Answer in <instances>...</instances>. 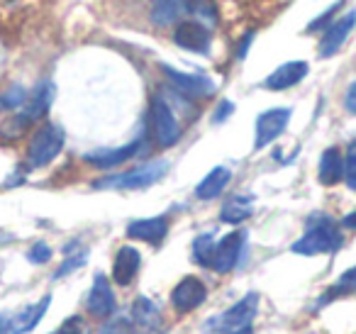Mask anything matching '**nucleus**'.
Returning <instances> with one entry per match:
<instances>
[{
    "mask_svg": "<svg viewBox=\"0 0 356 334\" xmlns=\"http://www.w3.org/2000/svg\"><path fill=\"white\" fill-rule=\"evenodd\" d=\"M86 308L98 319H108L110 315L115 312L118 300H115V290L105 273H95L93 285H90V290H88V298H86Z\"/></svg>",
    "mask_w": 356,
    "mask_h": 334,
    "instance_id": "12",
    "label": "nucleus"
},
{
    "mask_svg": "<svg viewBox=\"0 0 356 334\" xmlns=\"http://www.w3.org/2000/svg\"><path fill=\"white\" fill-rule=\"evenodd\" d=\"M54 95H56L54 84H51V81H40V84L35 86V90L27 95V103L22 105L17 115H20L27 125L40 122V120L49 113L51 103H54Z\"/></svg>",
    "mask_w": 356,
    "mask_h": 334,
    "instance_id": "14",
    "label": "nucleus"
},
{
    "mask_svg": "<svg viewBox=\"0 0 356 334\" xmlns=\"http://www.w3.org/2000/svg\"><path fill=\"white\" fill-rule=\"evenodd\" d=\"M254 215V196H234L220 210V220L227 225H242Z\"/></svg>",
    "mask_w": 356,
    "mask_h": 334,
    "instance_id": "23",
    "label": "nucleus"
},
{
    "mask_svg": "<svg viewBox=\"0 0 356 334\" xmlns=\"http://www.w3.org/2000/svg\"><path fill=\"white\" fill-rule=\"evenodd\" d=\"M139 149H142V139H134V142L124 144V147L95 149V152L83 154V161L95 168H115V166H122V164L129 161L132 157H137Z\"/></svg>",
    "mask_w": 356,
    "mask_h": 334,
    "instance_id": "15",
    "label": "nucleus"
},
{
    "mask_svg": "<svg viewBox=\"0 0 356 334\" xmlns=\"http://www.w3.org/2000/svg\"><path fill=\"white\" fill-rule=\"evenodd\" d=\"M149 129L161 149L173 147L181 139V125H178L176 113L163 95H154L149 103Z\"/></svg>",
    "mask_w": 356,
    "mask_h": 334,
    "instance_id": "5",
    "label": "nucleus"
},
{
    "mask_svg": "<svg viewBox=\"0 0 356 334\" xmlns=\"http://www.w3.org/2000/svg\"><path fill=\"white\" fill-rule=\"evenodd\" d=\"M234 113V105H232V100H222V103L218 105V110H215V115H213V125H220V122H225V120H229V115Z\"/></svg>",
    "mask_w": 356,
    "mask_h": 334,
    "instance_id": "33",
    "label": "nucleus"
},
{
    "mask_svg": "<svg viewBox=\"0 0 356 334\" xmlns=\"http://www.w3.org/2000/svg\"><path fill=\"white\" fill-rule=\"evenodd\" d=\"M354 27H356V10H349V13H344V15L337 17V20L325 30V35H322V40H320V47H317L322 59L334 56L337 51L344 47V42L349 40Z\"/></svg>",
    "mask_w": 356,
    "mask_h": 334,
    "instance_id": "13",
    "label": "nucleus"
},
{
    "mask_svg": "<svg viewBox=\"0 0 356 334\" xmlns=\"http://www.w3.org/2000/svg\"><path fill=\"white\" fill-rule=\"evenodd\" d=\"M344 244V234L334 217L330 215H312L307 220L305 234L293 241L291 251L300 256H317V254H334Z\"/></svg>",
    "mask_w": 356,
    "mask_h": 334,
    "instance_id": "1",
    "label": "nucleus"
},
{
    "mask_svg": "<svg viewBox=\"0 0 356 334\" xmlns=\"http://www.w3.org/2000/svg\"><path fill=\"white\" fill-rule=\"evenodd\" d=\"M129 319H132L134 327H137L139 332H144V334L161 332V329H163L161 310H159V305L154 303L152 298H147V295H139V298L132 303Z\"/></svg>",
    "mask_w": 356,
    "mask_h": 334,
    "instance_id": "16",
    "label": "nucleus"
},
{
    "mask_svg": "<svg viewBox=\"0 0 356 334\" xmlns=\"http://www.w3.org/2000/svg\"><path fill=\"white\" fill-rule=\"evenodd\" d=\"M66 142V134L59 125H42L30 139L27 147V168H44L61 154Z\"/></svg>",
    "mask_w": 356,
    "mask_h": 334,
    "instance_id": "3",
    "label": "nucleus"
},
{
    "mask_svg": "<svg viewBox=\"0 0 356 334\" xmlns=\"http://www.w3.org/2000/svg\"><path fill=\"white\" fill-rule=\"evenodd\" d=\"M257 310H259V295L257 293H247L242 300L227 308L225 312L215 315V317L208 319L205 329L213 334H232L242 327H249L257 317Z\"/></svg>",
    "mask_w": 356,
    "mask_h": 334,
    "instance_id": "4",
    "label": "nucleus"
},
{
    "mask_svg": "<svg viewBox=\"0 0 356 334\" xmlns=\"http://www.w3.org/2000/svg\"><path fill=\"white\" fill-rule=\"evenodd\" d=\"M51 254H54V251H51V246L47 244V241H37V244H32L30 251H27V261L40 266V264H47V261L51 259Z\"/></svg>",
    "mask_w": 356,
    "mask_h": 334,
    "instance_id": "30",
    "label": "nucleus"
},
{
    "mask_svg": "<svg viewBox=\"0 0 356 334\" xmlns=\"http://www.w3.org/2000/svg\"><path fill=\"white\" fill-rule=\"evenodd\" d=\"M244 241H247V232L244 230H234V232H229V234H225L222 239L215 241L213 266H210V269L218 271V273H229V271L237 269Z\"/></svg>",
    "mask_w": 356,
    "mask_h": 334,
    "instance_id": "9",
    "label": "nucleus"
},
{
    "mask_svg": "<svg viewBox=\"0 0 356 334\" xmlns=\"http://www.w3.org/2000/svg\"><path fill=\"white\" fill-rule=\"evenodd\" d=\"M188 15V0H156L152 10V22L156 27H171Z\"/></svg>",
    "mask_w": 356,
    "mask_h": 334,
    "instance_id": "22",
    "label": "nucleus"
},
{
    "mask_svg": "<svg viewBox=\"0 0 356 334\" xmlns=\"http://www.w3.org/2000/svg\"><path fill=\"white\" fill-rule=\"evenodd\" d=\"M307 71H310L307 61H286V64H281L278 69H273V74H268L264 86H266L268 90H288L300 84L307 76Z\"/></svg>",
    "mask_w": 356,
    "mask_h": 334,
    "instance_id": "19",
    "label": "nucleus"
},
{
    "mask_svg": "<svg viewBox=\"0 0 356 334\" xmlns=\"http://www.w3.org/2000/svg\"><path fill=\"white\" fill-rule=\"evenodd\" d=\"M344 108L349 110L351 115H356V81L346 88V95H344Z\"/></svg>",
    "mask_w": 356,
    "mask_h": 334,
    "instance_id": "34",
    "label": "nucleus"
},
{
    "mask_svg": "<svg viewBox=\"0 0 356 334\" xmlns=\"http://www.w3.org/2000/svg\"><path fill=\"white\" fill-rule=\"evenodd\" d=\"M341 227H346V230H356V210L349 212V215L341 220Z\"/></svg>",
    "mask_w": 356,
    "mask_h": 334,
    "instance_id": "36",
    "label": "nucleus"
},
{
    "mask_svg": "<svg viewBox=\"0 0 356 334\" xmlns=\"http://www.w3.org/2000/svg\"><path fill=\"white\" fill-rule=\"evenodd\" d=\"M51 305V295H44L42 300L32 305H25L20 310H8L0 312V334H27L42 322Z\"/></svg>",
    "mask_w": 356,
    "mask_h": 334,
    "instance_id": "6",
    "label": "nucleus"
},
{
    "mask_svg": "<svg viewBox=\"0 0 356 334\" xmlns=\"http://www.w3.org/2000/svg\"><path fill=\"white\" fill-rule=\"evenodd\" d=\"M344 181L351 191H356V139H351L344 154Z\"/></svg>",
    "mask_w": 356,
    "mask_h": 334,
    "instance_id": "28",
    "label": "nucleus"
},
{
    "mask_svg": "<svg viewBox=\"0 0 356 334\" xmlns=\"http://www.w3.org/2000/svg\"><path fill=\"white\" fill-rule=\"evenodd\" d=\"M13 239V234H3V232H0V244H3V241H10Z\"/></svg>",
    "mask_w": 356,
    "mask_h": 334,
    "instance_id": "38",
    "label": "nucleus"
},
{
    "mask_svg": "<svg viewBox=\"0 0 356 334\" xmlns=\"http://www.w3.org/2000/svg\"><path fill=\"white\" fill-rule=\"evenodd\" d=\"M161 74L168 79L171 88H176L178 93L188 95V98H210V95L218 90L215 81L205 74H186V71H178L168 64H161Z\"/></svg>",
    "mask_w": 356,
    "mask_h": 334,
    "instance_id": "8",
    "label": "nucleus"
},
{
    "mask_svg": "<svg viewBox=\"0 0 356 334\" xmlns=\"http://www.w3.org/2000/svg\"><path fill=\"white\" fill-rule=\"evenodd\" d=\"M252 42H254V32H247V35H244V40L239 42V47H237V59L239 61L247 59V51H249V45H252Z\"/></svg>",
    "mask_w": 356,
    "mask_h": 334,
    "instance_id": "35",
    "label": "nucleus"
},
{
    "mask_svg": "<svg viewBox=\"0 0 356 334\" xmlns=\"http://www.w3.org/2000/svg\"><path fill=\"white\" fill-rule=\"evenodd\" d=\"M205 298H208V288L198 276H186L171 290V305L178 312H193L205 303Z\"/></svg>",
    "mask_w": 356,
    "mask_h": 334,
    "instance_id": "11",
    "label": "nucleus"
},
{
    "mask_svg": "<svg viewBox=\"0 0 356 334\" xmlns=\"http://www.w3.org/2000/svg\"><path fill=\"white\" fill-rule=\"evenodd\" d=\"M291 108H268L257 118V132H254V152H261L271 142H276L286 132L291 122Z\"/></svg>",
    "mask_w": 356,
    "mask_h": 334,
    "instance_id": "7",
    "label": "nucleus"
},
{
    "mask_svg": "<svg viewBox=\"0 0 356 334\" xmlns=\"http://www.w3.org/2000/svg\"><path fill=\"white\" fill-rule=\"evenodd\" d=\"M51 334H88V329H86V322L76 315V317H69L61 322L59 329H54Z\"/></svg>",
    "mask_w": 356,
    "mask_h": 334,
    "instance_id": "31",
    "label": "nucleus"
},
{
    "mask_svg": "<svg viewBox=\"0 0 356 334\" xmlns=\"http://www.w3.org/2000/svg\"><path fill=\"white\" fill-rule=\"evenodd\" d=\"M168 234V217L156 215V217H144V220H134L127 227L129 239L147 241V244H161L163 237Z\"/></svg>",
    "mask_w": 356,
    "mask_h": 334,
    "instance_id": "17",
    "label": "nucleus"
},
{
    "mask_svg": "<svg viewBox=\"0 0 356 334\" xmlns=\"http://www.w3.org/2000/svg\"><path fill=\"white\" fill-rule=\"evenodd\" d=\"M168 171V161L166 159H156V161H147L142 166L132 168V171L118 173V176H108L100 178L93 183V188L103 191V188H115V191H142V188L154 186L156 181H161Z\"/></svg>",
    "mask_w": 356,
    "mask_h": 334,
    "instance_id": "2",
    "label": "nucleus"
},
{
    "mask_svg": "<svg viewBox=\"0 0 356 334\" xmlns=\"http://www.w3.org/2000/svg\"><path fill=\"white\" fill-rule=\"evenodd\" d=\"M232 334H254V329H252V324H249V327H242V329H237V332H232Z\"/></svg>",
    "mask_w": 356,
    "mask_h": 334,
    "instance_id": "37",
    "label": "nucleus"
},
{
    "mask_svg": "<svg viewBox=\"0 0 356 334\" xmlns=\"http://www.w3.org/2000/svg\"><path fill=\"white\" fill-rule=\"evenodd\" d=\"M108 334H118V332H108Z\"/></svg>",
    "mask_w": 356,
    "mask_h": 334,
    "instance_id": "39",
    "label": "nucleus"
},
{
    "mask_svg": "<svg viewBox=\"0 0 356 334\" xmlns=\"http://www.w3.org/2000/svg\"><path fill=\"white\" fill-rule=\"evenodd\" d=\"M339 8H341V3H334V6H332V8H327V10L322 13L320 17H315V20H312L310 25H307V32H315V30H320V27H325L327 22L332 20V15H334V13L339 10Z\"/></svg>",
    "mask_w": 356,
    "mask_h": 334,
    "instance_id": "32",
    "label": "nucleus"
},
{
    "mask_svg": "<svg viewBox=\"0 0 356 334\" xmlns=\"http://www.w3.org/2000/svg\"><path fill=\"white\" fill-rule=\"evenodd\" d=\"M232 181V171L229 166H215L213 171H208L203 176V181L195 186V198L200 200H215L218 196H222V191Z\"/></svg>",
    "mask_w": 356,
    "mask_h": 334,
    "instance_id": "21",
    "label": "nucleus"
},
{
    "mask_svg": "<svg viewBox=\"0 0 356 334\" xmlns=\"http://www.w3.org/2000/svg\"><path fill=\"white\" fill-rule=\"evenodd\" d=\"M139 269H142V256L134 246L124 244L120 246V251L115 254V261H113V280L118 285H129L134 278H137Z\"/></svg>",
    "mask_w": 356,
    "mask_h": 334,
    "instance_id": "18",
    "label": "nucleus"
},
{
    "mask_svg": "<svg viewBox=\"0 0 356 334\" xmlns=\"http://www.w3.org/2000/svg\"><path fill=\"white\" fill-rule=\"evenodd\" d=\"M188 15H193V20L205 25L208 30L218 27L220 22V10L213 0H188Z\"/></svg>",
    "mask_w": 356,
    "mask_h": 334,
    "instance_id": "25",
    "label": "nucleus"
},
{
    "mask_svg": "<svg viewBox=\"0 0 356 334\" xmlns=\"http://www.w3.org/2000/svg\"><path fill=\"white\" fill-rule=\"evenodd\" d=\"M86 261H88V251H81V254H76V256H69V259L54 271V278H64V276L74 273V271H79Z\"/></svg>",
    "mask_w": 356,
    "mask_h": 334,
    "instance_id": "29",
    "label": "nucleus"
},
{
    "mask_svg": "<svg viewBox=\"0 0 356 334\" xmlns=\"http://www.w3.org/2000/svg\"><path fill=\"white\" fill-rule=\"evenodd\" d=\"M173 42L176 47L186 51H193V54H210V47H213V35L205 25L195 20H181L173 32Z\"/></svg>",
    "mask_w": 356,
    "mask_h": 334,
    "instance_id": "10",
    "label": "nucleus"
},
{
    "mask_svg": "<svg viewBox=\"0 0 356 334\" xmlns=\"http://www.w3.org/2000/svg\"><path fill=\"white\" fill-rule=\"evenodd\" d=\"M213 254H215V237L210 234H198L193 241V259L198 266H205L210 269L213 266Z\"/></svg>",
    "mask_w": 356,
    "mask_h": 334,
    "instance_id": "26",
    "label": "nucleus"
},
{
    "mask_svg": "<svg viewBox=\"0 0 356 334\" xmlns=\"http://www.w3.org/2000/svg\"><path fill=\"white\" fill-rule=\"evenodd\" d=\"M27 88L25 86H10V88H6L3 93H0V110H8V113H13V110H20L22 105L27 103Z\"/></svg>",
    "mask_w": 356,
    "mask_h": 334,
    "instance_id": "27",
    "label": "nucleus"
},
{
    "mask_svg": "<svg viewBox=\"0 0 356 334\" xmlns=\"http://www.w3.org/2000/svg\"><path fill=\"white\" fill-rule=\"evenodd\" d=\"M317 178H320L322 186H337L339 181H344V154L337 147H327L322 152Z\"/></svg>",
    "mask_w": 356,
    "mask_h": 334,
    "instance_id": "20",
    "label": "nucleus"
},
{
    "mask_svg": "<svg viewBox=\"0 0 356 334\" xmlns=\"http://www.w3.org/2000/svg\"><path fill=\"white\" fill-rule=\"evenodd\" d=\"M154 3H156V0H154Z\"/></svg>",
    "mask_w": 356,
    "mask_h": 334,
    "instance_id": "40",
    "label": "nucleus"
},
{
    "mask_svg": "<svg viewBox=\"0 0 356 334\" xmlns=\"http://www.w3.org/2000/svg\"><path fill=\"white\" fill-rule=\"evenodd\" d=\"M349 293H356V266L346 269L344 273L337 278V283L332 285L322 298H317V308H325V305H330L332 300L341 298V295H349Z\"/></svg>",
    "mask_w": 356,
    "mask_h": 334,
    "instance_id": "24",
    "label": "nucleus"
}]
</instances>
